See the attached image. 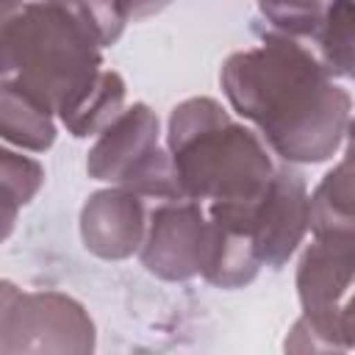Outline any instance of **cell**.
<instances>
[{
	"label": "cell",
	"mask_w": 355,
	"mask_h": 355,
	"mask_svg": "<svg viewBox=\"0 0 355 355\" xmlns=\"http://www.w3.org/2000/svg\"><path fill=\"white\" fill-rule=\"evenodd\" d=\"M219 83L230 108L286 164H322L347 139L352 97L305 39L263 33L261 44L225 58Z\"/></svg>",
	"instance_id": "1"
},
{
	"label": "cell",
	"mask_w": 355,
	"mask_h": 355,
	"mask_svg": "<svg viewBox=\"0 0 355 355\" xmlns=\"http://www.w3.org/2000/svg\"><path fill=\"white\" fill-rule=\"evenodd\" d=\"M166 153L180 194L200 205H252L277 166L263 139L214 97H189L172 108Z\"/></svg>",
	"instance_id": "2"
},
{
	"label": "cell",
	"mask_w": 355,
	"mask_h": 355,
	"mask_svg": "<svg viewBox=\"0 0 355 355\" xmlns=\"http://www.w3.org/2000/svg\"><path fill=\"white\" fill-rule=\"evenodd\" d=\"M103 69L92 31L53 0L25 3L0 31V83L61 114Z\"/></svg>",
	"instance_id": "3"
},
{
	"label": "cell",
	"mask_w": 355,
	"mask_h": 355,
	"mask_svg": "<svg viewBox=\"0 0 355 355\" xmlns=\"http://www.w3.org/2000/svg\"><path fill=\"white\" fill-rule=\"evenodd\" d=\"M355 236L313 239L297 263V297L302 316L294 322L286 349L291 352H347L355 344L352 288Z\"/></svg>",
	"instance_id": "4"
},
{
	"label": "cell",
	"mask_w": 355,
	"mask_h": 355,
	"mask_svg": "<svg viewBox=\"0 0 355 355\" xmlns=\"http://www.w3.org/2000/svg\"><path fill=\"white\" fill-rule=\"evenodd\" d=\"M86 172L100 183L136 191L150 205L183 197L169 153L161 147L158 116L147 103L122 108L119 116L100 130L86 155Z\"/></svg>",
	"instance_id": "5"
},
{
	"label": "cell",
	"mask_w": 355,
	"mask_h": 355,
	"mask_svg": "<svg viewBox=\"0 0 355 355\" xmlns=\"http://www.w3.org/2000/svg\"><path fill=\"white\" fill-rule=\"evenodd\" d=\"M94 347V322L75 297L0 277V355H86Z\"/></svg>",
	"instance_id": "6"
},
{
	"label": "cell",
	"mask_w": 355,
	"mask_h": 355,
	"mask_svg": "<svg viewBox=\"0 0 355 355\" xmlns=\"http://www.w3.org/2000/svg\"><path fill=\"white\" fill-rule=\"evenodd\" d=\"M205 247V208L178 197L150 205L147 227L139 247L141 266L169 283H183L200 275Z\"/></svg>",
	"instance_id": "7"
},
{
	"label": "cell",
	"mask_w": 355,
	"mask_h": 355,
	"mask_svg": "<svg viewBox=\"0 0 355 355\" xmlns=\"http://www.w3.org/2000/svg\"><path fill=\"white\" fill-rule=\"evenodd\" d=\"M250 225L261 266H286L308 233V186L294 164L275 166L266 191L250 208Z\"/></svg>",
	"instance_id": "8"
},
{
	"label": "cell",
	"mask_w": 355,
	"mask_h": 355,
	"mask_svg": "<svg viewBox=\"0 0 355 355\" xmlns=\"http://www.w3.org/2000/svg\"><path fill=\"white\" fill-rule=\"evenodd\" d=\"M205 208V247L200 275L216 288H241L261 272L252 239L250 208L236 202H211Z\"/></svg>",
	"instance_id": "9"
},
{
	"label": "cell",
	"mask_w": 355,
	"mask_h": 355,
	"mask_svg": "<svg viewBox=\"0 0 355 355\" xmlns=\"http://www.w3.org/2000/svg\"><path fill=\"white\" fill-rule=\"evenodd\" d=\"M150 202L125 186H108L80 208V239L83 247L105 261H122L139 252L147 227Z\"/></svg>",
	"instance_id": "10"
},
{
	"label": "cell",
	"mask_w": 355,
	"mask_h": 355,
	"mask_svg": "<svg viewBox=\"0 0 355 355\" xmlns=\"http://www.w3.org/2000/svg\"><path fill=\"white\" fill-rule=\"evenodd\" d=\"M308 230L313 233V239L355 236L349 158H341L308 197Z\"/></svg>",
	"instance_id": "11"
},
{
	"label": "cell",
	"mask_w": 355,
	"mask_h": 355,
	"mask_svg": "<svg viewBox=\"0 0 355 355\" xmlns=\"http://www.w3.org/2000/svg\"><path fill=\"white\" fill-rule=\"evenodd\" d=\"M125 80L114 69H100L97 78L58 114L67 133L75 139H86L100 133L111 119L125 108Z\"/></svg>",
	"instance_id": "12"
},
{
	"label": "cell",
	"mask_w": 355,
	"mask_h": 355,
	"mask_svg": "<svg viewBox=\"0 0 355 355\" xmlns=\"http://www.w3.org/2000/svg\"><path fill=\"white\" fill-rule=\"evenodd\" d=\"M55 133L58 130L50 111H44L28 94L0 83V139L3 141L31 153H44L53 147Z\"/></svg>",
	"instance_id": "13"
},
{
	"label": "cell",
	"mask_w": 355,
	"mask_h": 355,
	"mask_svg": "<svg viewBox=\"0 0 355 355\" xmlns=\"http://www.w3.org/2000/svg\"><path fill=\"white\" fill-rule=\"evenodd\" d=\"M352 22H355L352 0H327L313 36L308 39L324 69L341 80L352 78Z\"/></svg>",
	"instance_id": "14"
},
{
	"label": "cell",
	"mask_w": 355,
	"mask_h": 355,
	"mask_svg": "<svg viewBox=\"0 0 355 355\" xmlns=\"http://www.w3.org/2000/svg\"><path fill=\"white\" fill-rule=\"evenodd\" d=\"M324 6L327 0H258V11L272 31L305 42L313 36Z\"/></svg>",
	"instance_id": "15"
},
{
	"label": "cell",
	"mask_w": 355,
	"mask_h": 355,
	"mask_svg": "<svg viewBox=\"0 0 355 355\" xmlns=\"http://www.w3.org/2000/svg\"><path fill=\"white\" fill-rule=\"evenodd\" d=\"M64 6L78 22H83L100 47L116 44V39L125 31V17L116 6V0H53Z\"/></svg>",
	"instance_id": "16"
},
{
	"label": "cell",
	"mask_w": 355,
	"mask_h": 355,
	"mask_svg": "<svg viewBox=\"0 0 355 355\" xmlns=\"http://www.w3.org/2000/svg\"><path fill=\"white\" fill-rule=\"evenodd\" d=\"M0 186L19 205H28L44 186V169L36 158L0 147Z\"/></svg>",
	"instance_id": "17"
},
{
	"label": "cell",
	"mask_w": 355,
	"mask_h": 355,
	"mask_svg": "<svg viewBox=\"0 0 355 355\" xmlns=\"http://www.w3.org/2000/svg\"><path fill=\"white\" fill-rule=\"evenodd\" d=\"M172 0H116L125 22H139V19H147V17H155L161 14Z\"/></svg>",
	"instance_id": "18"
},
{
	"label": "cell",
	"mask_w": 355,
	"mask_h": 355,
	"mask_svg": "<svg viewBox=\"0 0 355 355\" xmlns=\"http://www.w3.org/2000/svg\"><path fill=\"white\" fill-rule=\"evenodd\" d=\"M19 202L0 186V244L14 233V225H17V214H19Z\"/></svg>",
	"instance_id": "19"
},
{
	"label": "cell",
	"mask_w": 355,
	"mask_h": 355,
	"mask_svg": "<svg viewBox=\"0 0 355 355\" xmlns=\"http://www.w3.org/2000/svg\"><path fill=\"white\" fill-rule=\"evenodd\" d=\"M22 6H25V0H0V31L22 11Z\"/></svg>",
	"instance_id": "20"
}]
</instances>
